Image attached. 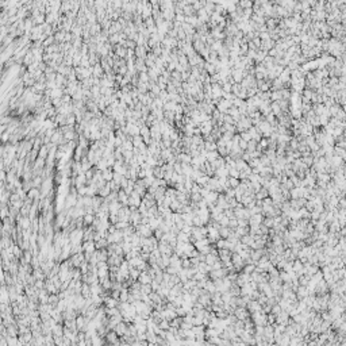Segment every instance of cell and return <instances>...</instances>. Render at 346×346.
<instances>
[{
	"label": "cell",
	"mask_w": 346,
	"mask_h": 346,
	"mask_svg": "<svg viewBox=\"0 0 346 346\" xmlns=\"http://www.w3.org/2000/svg\"><path fill=\"white\" fill-rule=\"evenodd\" d=\"M38 153H39V157H41V158H43V160H46V158L49 157V153H50V150H49V147H47L46 145H43V146H42V147H41V149H39V152H38Z\"/></svg>",
	"instance_id": "cell-13"
},
{
	"label": "cell",
	"mask_w": 346,
	"mask_h": 346,
	"mask_svg": "<svg viewBox=\"0 0 346 346\" xmlns=\"http://www.w3.org/2000/svg\"><path fill=\"white\" fill-rule=\"evenodd\" d=\"M95 219H96V218H95L93 215H91V214H85V215H84V227L92 225V223L95 222Z\"/></svg>",
	"instance_id": "cell-16"
},
{
	"label": "cell",
	"mask_w": 346,
	"mask_h": 346,
	"mask_svg": "<svg viewBox=\"0 0 346 346\" xmlns=\"http://www.w3.org/2000/svg\"><path fill=\"white\" fill-rule=\"evenodd\" d=\"M146 55H147V50L145 46H137L135 49V57L137 58H143L146 60Z\"/></svg>",
	"instance_id": "cell-6"
},
{
	"label": "cell",
	"mask_w": 346,
	"mask_h": 346,
	"mask_svg": "<svg viewBox=\"0 0 346 346\" xmlns=\"http://www.w3.org/2000/svg\"><path fill=\"white\" fill-rule=\"evenodd\" d=\"M138 281L142 284V285H143V284H152V283H153V278L150 277V275L146 272V270H145V272H141V276H139Z\"/></svg>",
	"instance_id": "cell-5"
},
{
	"label": "cell",
	"mask_w": 346,
	"mask_h": 346,
	"mask_svg": "<svg viewBox=\"0 0 346 346\" xmlns=\"http://www.w3.org/2000/svg\"><path fill=\"white\" fill-rule=\"evenodd\" d=\"M145 26H146V29H150V27H154L156 26V20H154V18L153 16H150V18H147V19H145Z\"/></svg>",
	"instance_id": "cell-19"
},
{
	"label": "cell",
	"mask_w": 346,
	"mask_h": 346,
	"mask_svg": "<svg viewBox=\"0 0 346 346\" xmlns=\"http://www.w3.org/2000/svg\"><path fill=\"white\" fill-rule=\"evenodd\" d=\"M107 346H114V345H111V344H110V345H107Z\"/></svg>",
	"instance_id": "cell-27"
},
{
	"label": "cell",
	"mask_w": 346,
	"mask_h": 346,
	"mask_svg": "<svg viewBox=\"0 0 346 346\" xmlns=\"http://www.w3.org/2000/svg\"><path fill=\"white\" fill-rule=\"evenodd\" d=\"M176 107H177V103L175 102H168L164 104V111H172V112H175Z\"/></svg>",
	"instance_id": "cell-15"
},
{
	"label": "cell",
	"mask_w": 346,
	"mask_h": 346,
	"mask_svg": "<svg viewBox=\"0 0 346 346\" xmlns=\"http://www.w3.org/2000/svg\"><path fill=\"white\" fill-rule=\"evenodd\" d=\"M133 145H134V147H141L143 145V138L141 135L133 137Z\"/></svg>",
	"instance_id": "cell-17"
},
{
	"label": "cell",
	"mask_w": 346,
	"mask_h": 346,
	"mask_svg": "<svg viewBox=\"0 0 346 346\" xmlns=\"http://www.w3.org/2000/svg\"><path fill=\"white\" fill-rule=\"evenodd\" d=\"M103 178H104L107 183H110V181L114 180V171H112V168H108V169H105V171H103Z\"/></svg>",
	"instance_id": "cell-10"
},
{
	"label": "cell",
	"mask_w": 346,
	"mask_h": 346,
	"mask_svg": "<svg viewBox=\"0 0 346 346\" xmlns=\"http://www.w3.org/2000/svg\"><path fill=\"white\" fill-rule=\"evenodd\" d=\"M111 297L119 300V297H121V291H111Z\"/></svg>",
	"instance_id": "cell-24"
},
{
	"label": "cell",
	"mask_w": 346,
	"mask_h": 346,
	"mask_svg": "<svg viewBox=\"0 0 346 346\" xmlns=\"http://www.w3.org/2000/svg\"><path fill=\"white\" fill-rule=\"evenodd\" d=\"M27 197H29V199H31L33 202H35V200H39V199H41V191H39V188H31L29 192H27Z\"/></svg>",
	"instance_id": "cell-4"
},
{
	"label": "cell",
	"mask_w": 346,
	"mask_h": 346,
	"mask_svg": "<svg viewBox=\"0 0 346 346\" xmlns=\"http://www.w3.org/2000/svg\"><path fill=\"white\" fill-rule=\"evenodd\" d=\"M83 250L84 253H95L96 252V242L95 241H84L83 242Z\"/></svg>",
	"instance_id": "cell-1"
},
{
	"label": "cell",
	"mask_w": 346,
	"mask_h": 346,
	"mask_svg": "<svg viewBox=\"0 0 346 346\" xmlns=\"http://www.w3.org/2000/svg\"><path fill=\"white\" fill-rule=\"evenodd\" d=\"M153 103L156 104V107H157V108H161V110H164V102L160 99V97H156Z\"/></svg>",
	"instance_id": "cell-22"
},
{
	"label": "cell",
	"mask_w": 346,
	"mask_h": 346,
	"mask_svg": "<svg viewBox=\"0 0 346 346\" xmlns=\"http://www.w3.org/2000/svg\"><path fill=\"white\" fill-rule=\"evenodd\" d=\"M114 50H115V54L118 55L119 58L126 60V55H127V49H126V47L121 46V45H115V46H114Z\"/></svg>",
	"instance_id": "cell-2"
},
{
	"label": "cell",
	"mask_w": 346,
	"mask_h": 346,
	"mask_svg": "<svg viewBox=\"0 0 346 346\" xmlns=\"http://www.w3.org/2000/svg\"><path fill=\"white\" fill-rule=\"evenodd\" d=\"M154 237H156V238L158 239V241H161V239H162V237H164V233H162V230H160V228H157V230L154 231Z\"/></svg>",
	"instance_id": "cell-23"
},
{
	"label": "cell",
	"mask_w": 346,
	"mask_h": 346,
	"mask_svg": "<svg viewBox=\"0 0 346 346\" xmlns=\"http://www.w3.org/2000/svg\"><path fill=\"white\" fill-rule=\"evenodd\" d=\"M107 341L110 342L111 345H115L118 344V334L115 333V331H110V333H107Z\"/></svg>",
	"instance_id": "cell-11"
},
{
	"label": "cell",
	"mask_w": 346,
	"mask_h": 346,
	"mask_svg": "<svg viewBox=\"0 0 346 346\" xmlns=\"http://www.w3.org/2000/svg\"><path fill=\"white\" fill-rule=\"evenodd\" d=\"M49 304H52L53 307H57L58 303H60V297H58V294H52L49 296Z\"/></svg>",
	"instance_id": "cell-12"
},
{
	"label": "cell",
	"mask_w": 346,
	"mask_h": 346,
	"mask_svg": "<svg viewBox=\"0 0 346 346\" xmlns=\"http://www.w3.org/2000/svg\"><path fill=\"white\" fill-rule=\"evenodd\" d=\"M138 77H139V83H143V84L150 83V79H149V76H147V73H139Z\"/></svg>",
	"instance_id": "cell-21"
},
{
	"label": "cell",
	"mask_w": 346,
	"mask_h": 346,
	"mask_svg": "<svg viewBox=\"0 0 346 346\" xmlns=\"http://www.w3.org/2000/svg\"><path fill=\"white\" fill-rule=\"evenodd\" d=\"M111 187H110V183H107L105 184V187H103V188H100L99 189V196H102V197H108V195L111 193Z\"/></svg>",
	"instance_id": "cell-8"
},
{
	"label": "cell",
	"mask_w": 346,
	"mask_h": 346,
	"mask_svg": "<svg viewBox=\"0 0 346 346\" xmlns=\"http://www.w3.org/2000/svg\"><path fill=\"white\" fill-rule=\"evenodd\" d=\"M119 304H121V302L116 299H114V297H105L104 299V306L105 308H116V307H119Z\"/></svg>",
	"instance_id": "cell-3"
},
{
	"label": "cell",
	"mask_w": 346,
	"mask_h": 346,
	"mask_svg": "<svg viewBox=\"0 0 346 346\" xmlns=\"http://www.w3.org/2000/svg\"><path fill=\"white\" fill-rule=\"evenodd\" d=\"M197 183H202V184H204V183H207V177H199L197 178Z\"/></svg>",
	"instance_id": "cell-26"
},
{
	"label": "cell",
	"mask_w": 346,
	"mask_h": 346,
	"mask_svg": "<svg viewBox=\"0 0 346 346\" xmlns=\"http://www.w3.org/2000/svg\"><path fill=\"white\" fill-rule=\"evenodd\" d=\"M188 235L189 234H185L183 231H180L177 235V242L178 244H188Z\"/></svg>",
	"instance_id": "cell-14"
},
{
	"label": "cell",
	"mask_w": 346,
	"mask_h": 346,
	"mask_svg": "<svg viewBox=\"0 0 346 346\" xmlns=\"http://www.w3.org/2000/svg\"><path fill=\"white\" fill-rule=\"evenodd\" d=\"M81 168H83V172H88L89 169L93 168V164L88 160V157H83L81 158Z\"/></svg>",
	"instance_id": "cell-7"
},
{
	"label": "cell",
	"mask_w": 346,
	"mask_h": 346,
	"mask_svg": "<svg viewBox=\"0 0 346 346\" xmlns=\"http://www.w3.org/2000/svg\"><path fill=\"white\" fill-rule=\"evenodd\" d=\"M53 73H55V72H54V69H53V68H50V66H47V68H46V71H45V74H46V76H49V74H53Z\"/></svg>",
	"instance_id": "cell-25"
},
{
	"label": "cell",
	"mask_w": 346,
	"mask_h": 346,
	"mask_svg": "<svg viewBox=\"0 0 346 346\" xmlns=\"http://www.w3.org/2000/svg\"><path fill=\"white\" fill-rule=\"evenodd\" d=\"M123 178H124V176L123 175H121V173H116V172H114V180L112 181H115L116 184H119L121 185L122 184V181H123ZM122 188V187H121Z\"/></svg>",
	"instance_id": "cell-20"
},
{
	"label": "cell",
	"mask_w": 346,
	"mask_h": 346,
	"mask_svg": "<svg viewBox=\"0 0 346 346\" xmlns=\"http://www.w3.org/2000/svg\"><path fill=\"white\" fill-rule=\"evenodd\" d=\"M139 134H141L142 138H146V137H152L150 135V127H147L146 124L145 126L141 127V131H139Z\"/></svg>",
	"instance_id": "cell-18"
},
{
	"label": "cell",
	"mask_w": 346,
	"mask_h": 346,
	"mask_svg": "<svg viewBox=\"0 0 346 346\" xmlns=\"http://www.w3.org/2000/svg\"><path fill=\"white\" fill-rule=\"evenodd\" d=\"M45 289H47V291H49V294H58V292H60V291L57 289V287L54 285V283H53V281L50 280V278L46 281V285H45Z\"/></svg>",
	"instance_id": "cell-9"
}]
</instances>
